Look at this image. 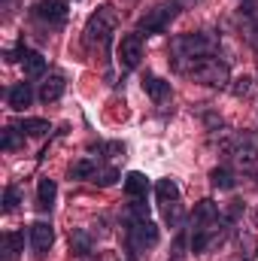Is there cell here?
I'll list each match as a JSON object with an SVG mask.
<instances>
[{"label": "cell", "instance_id": "1", "mask_svg": "<svg viewBox=\"0 0 258 261\" xmlns=\"http://www.w3.org/2000/svg\"><path fill=\"white\" fill-rule=\"evenodd\" d=\"M176 70L186 73L194 82H203V85H228L231 82V73L228 64L207 55V58H176Z\"/></svg>", "mask_w": 258, "mask_h": 261}, {"label": "cell", "instance_id": "2", "mask_svg": "<svg viewBox=\"0 0 258 261\" xmlns=\"http://www.w3.org/2000/svg\"><path fill=\"white\" fill-rule=\"evenodd\" d=\"M116 24H119L116 9H113L110 3L97 6V12H94V15L88 18V24H85V43L94 46V49H100V52L107 55V52H110V43H113V34H116Z\"/></svg>", "mask_w": 258, "mask_h": 261}, {"label": "cell", "instance_id": "3", "mask_svg": "<svg viewBox=\"0 0 258 261\" xmlns=\"http://www.w3.org/2000/svg\"><path fill=\"white\" fill-rule=\"evenodd\" d=\"M158 243V228L149 219H128V255L131 261H143L140 252L152 249Z\"/></svg>", "mask_w": 258, "mask_h": 261}, {"label": "cell", "instance_id": "4", "mask_svg": "<svg viewBox=\"0 0 258 261\" xmlns=\"http://www.w3.org/2000/svg\"><path fill=\"white\" fill-rule=\"evenodd\" d=\"M170 49H173L176 58H207V55L216 52V37L200 34V31L197 34H179L170 43Z\"/></svg>", "mask_w": 258, "mask_h": 261}, {"label": "cell", "instance_id": "5", "mask_svg": "<svg viewBox=\"0 0 258 261\" xmlns=\"http://www.w3.org/2000/svg\"><path fill=\"white\" fill-rule=\"evenodd\" d=\"M176 12H179L176 3H161V6H155V9H149V12L137 21V34H140V37H152V34L167 31V24L176 18Z\"/></svg>", "mask_w": 258, "mask_h": 261}, {"label": "cell", "instance_id": "6", "mask_svg": "<svg viewBox=\"0 0 258 261\" xmlns=\"http://www.w3.org/2000/svg\"><path fill=\"white\" fill-rule=\"evenodd\" d=\"M31 12H34V18L46 21L49 28H61L67 21V3L64 0H37Z\"/></svg>", "mask_w": 258, "mask_h": 261}, {"label": "cell", "instance_id": "7", "mask_svg": "<svg viewBox=\"0 0 258 261\" xmlns=\"http://www.w3.org/2000/svg\"><path fill=\"white\" fill-rule=\"evenodd\" d=\"M140 58H143V37L140 34L122 37V43H119V64L125 67V70H134V67L140 64Z\"/></svg>", "mask_w": 258, "mask_h": 261}, {"label": "cell", "instance_id": "8", "mask_svg": "<svg viewBox=\"0 0 258 261\" xmlns=\"http://www.w3.org/2000/svg\"><path fill=\"white\" fill-rule=\"evenodd\" d=\"M52 243H55L52 225H49V222H34V225H31V249H34V255L43 258V255L52 249Z\"/></svg>", "mask_w": 258, "mask_h": 261}, {"label": "cell", "instance_id": "9", "mask_svg": "<svg viewBox=\"0 0 258 261\" xmlns=\"http://www.w3.org/2000/svg\"><path fill=\"white\" fill-rule=\"evenodd\" d=\"M225 216H222V210L207 197V200H200L197 206H194L192 213V228H207V225H216V222H222Z\"/></svg>", "mask_w": 258, "mask_h": 261}, {"label": "cell", "instance_id": "10", "mask_svg": "<svg viewBox=\"0 0 258 261\" xmlns=\"http://www.w3.org/2000/svg\"><path fill=\"white\" fill-rule=\"evenodd\" d=\"M31 100H34L31 82H15V85L6 91V103H9V110H15V113H21L24 107H31Z\"/></svg>", "mask_w": 258, "mask_h": 261}, {"label": "cell", "instance_id": "11", "mask_svg": "<svg viewBox=\"0 0 258 261\" xmlns=\"http://www.w3.org/2000/svg\"><path fill=\"white\" fill-rule=\"evenodd\" d=\"M143 91L155 100V103H164L167 97H170V82H164L161 76H152V73H146L143 76Z\"/></svg>", "mask_w": 258, "mask_h": 261}, {"label": "cell", "instance_id": "12", "mask_svg": "<svg viewBox=\"0 0 258 261\" xmlns=\"http://www.w3.org/2000/svg\"><path fill=\"white\" fill-rule=\"evenodd\" d=\"M55 195H58L55 179H40V186H37V210L40 213H49L55 206Z\"/></svg>", "mask_w": 258, "mask_h": 261}, {"label": "cell", "instance_id": "13", "mask_svg": "<svg viewBox=\"0 0 258 261\" xmlns=\"http://www.w3.org/2000/svg\"><path fill=\"white\" fill-rule=\"evenodd\" d=\"M61 94H64V79L61 76H49L43 82V88H40V100L43 103H55V100H61Z\"/></svg>", "mask_w": 258, "mask_h": 261}, {"label": "cell", "instance_id": "14", "mask_svg": "<svg viewBox=\"0 0 258 261\" xmlns=\"http://www.w3.org/2000/svg\"><path fill=\"white\" fill-rule=\"evenodd\" d=\"M3 252H6V261H18V255L24 252V234L18 231L3 234Z\"/></svg>", "mask_w": 258, "mask_h": 261}, {"label": "cell", "instance_id": "15", "mask_svg": "<svg viewBox=\"0 0 258 261\" xmlns=\"http://www.w3.org/2000/svg\"><path fill=\"white\" fill-rule=\"evenodd\" d=\"M125 192H128V197H146L149 179H146L140 170H131L128 176H125Z\"/></svg>", "mask_w": 258, "mask_h": 261}, {"label": "cell", "instance_id": "16", "mask_svg": "<svg viewBox=\"0 0 258 261\" xmlns=\"http://www.w3.org/2000/svg\"><path fill=\"white\" fill-rule=\"evenodd\" d=\"M91 246H94V243H91V234H88V231L79 228V231L70 234V249H73V255H82V258H85V255L91 252Z\"/></svg>", "mask_w": 258, "mask_h": 261}, {"label": "cell", "instance_id": "17", "mask_svg": "<svg viewBox=\"0 0 258 261\" xmlns=\"http://www.w3.org/2000/svg\"><path fill=\"white\" fill-rule=\"evenodd\" d=\"M155 195H158V203H161V206H164V203H173V200H179V186H176L173 179H158Z\"/></svg>", "mask_w": 258, "mask_h": 261}, {"label": "cell", "instance_id": "18", "mask_svg": "<svg viewBox=\"0 0 258 261\" xmlns=\"http://www.w3.org/2000/svg\"><path fill=\"white\" fill-rule=\"evenodd\" d=\"M21 67H24V76H43L46 73V58L40 52H24Z\"/></svg>", "mask_w": 258, "mask_h": 261}, {"label": "cell", "instance_id": "19", "mask_svg": "<svg viewBox=\"0 0 258 261\" xmlns=\"http://www.w3.org/2000/svg\"><path fill=\"white\" fill-rule=\"evenodd\" d=\"M15 128L21 130V137H24V134H28V137H43V134H49V130H52L46 119H21Z\"/></svg>", "mask_w": 258, "mask_h": 261}, {"label": "cell", "instance_id": "20", "mask_svg": "<svg viewBox=\"0 0 258 261\" xmlns=\"http://www.w3.org/2000/svg\"><path fill=\"white\" fill-rule=\"evenodd\" d=\"M210 182H213L216 189H222V192H231L237 179H234V173H231L228 167H216V170L210 173Z\"/></svg>", "mask_w": 258, "mask_h": 261}, {"label": "cell", "instance_id": "21", "mask_svg": "<svg viewBox=\"0 0 258 261\" xmlns=\"http://www.w3.org/2000/svg\"><path fill=\"white\" fill-rule=\"evenodd\" d=\"M94 173H97V164L88 158H82L70 167V179H94Z\"/></svg>", "mask_w": 258, "mask_h": 261}, {"label": "cell", "instance_id": "22", "mask_svg": "<svg viewBox=\"0 0 258 261\" xmlns=\"http://www.w3.org/2000/svg\"><path fill=\"white\" fill-rule=\"evenodd\" d=\"M164 219L173 225V228H179L183 225V219H186V213H183V206H179V200H173V203H164Z\"/></svg>", "mask_w": 258, "mask_h": 261}, {"label": "cell", "instance_id": "23", "mask_svg": "<svg viewBox=\"0 0 258 261\" xmlns=\"http://www.w3.org/2000/svg\"><path fill=\"white\" fill-rule=\"evenodd\" d=\"M249 91H252V79L249 76H237L231 82V94L234 97H249Z\"/></svg>", "mask_w": 258, "mask_h": 261}, {"label": "cell", "instance_id": "24", "mask_svg": "<svg viewBox=\"0 0 258 261\" xmlns=\"http://www.w3.org/2000/svg\"><path fill=\"white\" fill-rule=\"evenodd\" d=\"M116 179H119V170H116V167H100V170L94 173V179H91V182H97V186H104V189H107V186H113Z\"/></svg>", "mask_w": 258, "mask_h": 261}, {"label": "cell", "instance_id": "25", "mask_svg": "<svg viewBox=\"0 0 258 261\" xmlns=\"http://www.w3.org/2000/svg\"><path fill=\"white\" fill-rule=\"evenodd\" d=\"M18 203H21V192H18L15 186H9V189L3 192V210H6V213H12Z\"/></svg>", "mask_w": 258, "mask_h": 261}, {"label": "cell", "instance_id": "26", "mask_svg": "<svg viewBox=\"0 0 258 261\" xmlns=\"http://www.w3.org/2000/svg\"><path fill=\"white\" fill-rule=\"evenodd\" d=\"M222 216H225V222H237V219L243 216V200H231V203L222 210Z\"/></svg>", "mask_w": 258, "mask_h": 261}, {"label": "cell", "instance_id": "27", "mask_svg": "<svg viewBox=\"0 0 258 261\" xmlns=\"http://www.w3.org/2000/svg\"><path fill=\"white\" fill-rule=\"evenodd\" d=\"M255 249H258L255 237H249V234H240V255H243V258H252V255H255Z\"/></svg>", "mask_w": 258, "mask_h": 261}, {"label": "cell", "instance_id": "28", "mask_svg": "<svg viewBox=\"0 0 258 261\" xmlns=\"http://www.w3.org/2000/svg\"><path fill=\"white\" fill-rule=\"evenodd\" d=\"M18 134H21L18 128H6L3 130V149H6V152H12V149L18 146Z\"/></svg>", "mask_w": 258, "mask_h": 261}, {"label": "cell", "instance_id": "29", "mask_svg": "<svg viewBox=\"0 0 258 261\" xmlns=\"http://www.w3.org/2000/svg\"><path fill=\"white\" fill-rule=\"evenodd\" d=\"M249 43H252V46L258 49V21L252 24V28H249Z\"/></svg>", "mask_w": 258, "mask_h": 261}, {"label": "cell", "instance_id": "30", "mask_svg": "<svg viewBox=\"0 0 258 261\" xmlns=\"http://www.w3.org/2000/svg\"><path fill=\"white\" fill-rule=\"evenodd\" d=\"M252 176H255V179H258V164H255V170H252Z\"/></svg>", "mask_w": 258, "mask_h": 261}, {"label": "cell", "instance_id": "31", "mask_svg": "<svg viewBox=\"0 0 258 261\" xmlns=\"http://www.w3.org/2000/svg\"><path fill=\"white\" fill-rule=\"evenodd\" d=\"M252 219H255V225H258V210H255V216H252Z\"/></svg>", "mask_w": 258, "mask_h": 261}]
</instances>
